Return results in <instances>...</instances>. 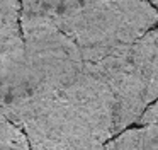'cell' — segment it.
<instances>
[{
    "label": "cell",
    "instance_id": "cell-1",
    "mask_svg": "<svg viewBox=\"0 0 158 150\" xmlns=\"http://www.w3.org/2000/svg\"><path fill=\"white\" fill-rule=\"evenodd\" d=\"M61 7V0H29L21 3L22 63L38 102L61 94L77 80L83 68L77 44L60 29Z\"/></svg>",
    "mask_w": 158,
    "mask_h": 150
},
{
    "label": "cell",
    "instance_id": "cell-2",
    "mask_svg": "<svg viewBox=\"0 0 158 150\" xmlns=\"http://www.w3.org/2000/svg\"><path fill=\"white\" fill-rule=\"evenodd\" d=\"M156 20L148 2H63L60 29L77 44L83 63H97L155 29Z\"/></svg>",
    "mask_w": 158,
    "mask_h": 150
},
{
    "label": "cell",
    "instance_id": "cell-3",
    "mask_svg": "<svg viewBox=\"0 0 158 150\" xmlns=\"http://www.w3.org/2000/svg\"><path fill=\"white\" fill-rule=\"evenodd\" d=\"M158 33L151 29L119 51L89 63L109 87L116 101V135L138 123L158 94Z\"/></svg>",
    "mask_w": 158,
    "mask_h": 150
},
{
    "label": "cell",
    "instance_id": "cell-4",
    "mask_svg": "<svg viewBox=\"0 0 158 150\" xmlns=\"http://www.w3.org/2000/svg\"><path fill=\"white\" fill-rule=\"evenodd\" d=\"M29 150H104L94 125L61 94L34 106L22 121Z\"/></svg>",
    "mask_w": 158,
    "mask_h": 150
},
{
    "label": "cell",
    "instance_id": "cell-5",
    "mask_svg": "<svg viewBox=\"0 0 158 150\" xmlns=\"http://www.w3.org/2000/svg\"><path fill=\"white\" fill-rule=\"evenodd\" d=\"M61 95L83 113L106 143L116 136V101L92 65L83 63L77 80L65 89Z\"/></svg>",
    "mask_w": 158,
    "mask_h": 150
},
{
    "label": "cell",
    "instance_id": "cell-6",
    "mask_svg": "<svg viewBox=\"0 0 158 150\" xmlns=\"http://www.w3.org/2000/svg\"><path fill=\"white\" fill-rule=\"evenodd\" d=\"M19 14L21 2H0V58H19L24 55Z\"/></svg>",
    "mask_w": 158,
    "mask_h": 150
},
{
    "label": "cell",
    "instance_id": "cell-7",
    "mask_svg": "<svg viewBox=\"0 0 158 150\" xmlns=\"http://www.w3.org/2000/svg\"><path fill=\"white\" fill-rule=\"evenodd\" d=\"M104 150H158V126L124 130L104 145Z\"/></svg>",
    "mask_w": 158,
    "mask_h": 150
},
{
    "label": "cell",
    "instance_id": "cell-8",
    "mask_svg": "<svg viewBox=\"0 0 158 150\" xmlns=\"http://www.w3.org/2000/svg\"><path fill=\"white\" fill-rule=\"evenodd\" d=\"M0 150H29L26 133L0 114Z\"/></svg>",
    "mask_w": 158,
    "mask_h": 150
},
{
    "label": "cell",
    "instance_id": "cell-9",
    "mask_svg": "<svg viewBox=\"0 0 158 150\" xmlns=\"http://www.w3.org/2000/svg\"><path fill=\"white\" fill-rule=\"evenodd\" d=\"M141 126H156V102H151L138 119Z\"/></svg>",
    "mask_w": 158,
    "mask_h": 150
}]
</instances>
